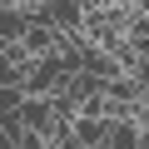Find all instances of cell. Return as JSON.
Instances as JSON below:
<instances>
[{"mask_svg": "<svg viewBox=\"0 0 149 149\" xmlns=\"http://www.w3.org/2000/svg\"><path fill=\"white\" fill-rule=\"evenodd\" d=\"M35 25V5H5L0 10V40H25Z\"/></svg>", "mask_w": 149, "mask_h": 149, "instance_id": "cell-2", "label": "cell"}, {"mask_svg": "<svg viewBox=\"0 0 149 149\" xmlns=\"http://www.w3.org/2000/svg\"><path fill=\"white\" fill-rule=\"evenodd\" d=\"M35 15H40L45 25L65 30V35H85V15H90V5H85V0H35Z\"/></svg>", "mask_w": 149, "mask_h": 149, "instance_id": "cell-1", "label": "cell"}, {"mask_svg": "<svg viewBox=\"0 0 149 149\" xmlns=\"http://www.w3.org/2000/svg\"><path fill=\"white\" fill-rule=\"evenodd\" d=\"M134 124H139V129H149V95L139 100V109H134Z\"/></svg>", "mask_w": 149, "mask_h": 149, "instance_id": "cell-3", "label": "cell"}, {"mask_svg": "<svg viewBox=\"0 0 149 149\" xmlns=\"http://www.w3.org/2000/svg\"><path fill=\"white\" fill-rule=\"evenodd\" d=\"M5 5H35V0H5Z\"/></svg>", "mask_w": 149, "mask_h": 149, "instance_id": "cell-4", "label": "cell"}]
</instances>
